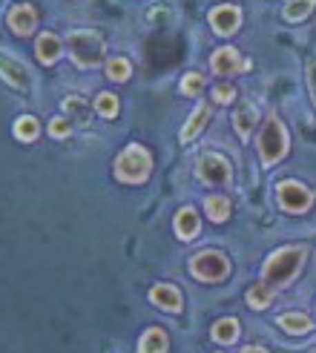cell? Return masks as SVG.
I'll list each match as a JSON object with an SVG mask.
<instances>
[{
  "label": "cell",
  "instance_id": "obj_10",
  "mask_svg": "<svg viewBox=\"0 0 316 353\" xmlns=\"http://www.w3.org/2000/svg\"><path fill=\"white\" fill-rule=\"evenodd\" d=\"M0 78H3L9 86H14V90H29L32 86L29 66L12 55H3V52H0Z\"/></svg>",
  "mask_w": 316,
  "mask_h": 353
},
{
  "label": "cell",
  "instance_id": "obj_5",
  "mask_svg": "<svg viewBox=\"0 0 316 353\" xmlns=\"http://www.w3.org/2000/svg\"><path fill=\"white\" fill-rule=\"evenodd\" d=\"M230 273V261L219 250H201L190 259V276L199 281H221Z\"/></svg>",
  "mask_w": 316,
  "mask_h": 353
},
{
  "label": "cell",
  "instance_id": "obj_33",
  "mask_svg": "<svg viewBox=\"0 0 316 353\" xmlns=\"http://www.w3.org/2000/svg\"><path fill=\"white\" fill-rule=\"evenodd\" d=\"M0 3H3V0H0Z\"/></svg>",
  "mask_w": 316,
  "mask_h": 353
},
{
  "label": "cell",
  "instance_id": "obj_20",
  "mask_svg": "<svg viewBox=\"0 0 316 353\" xmlns=\"http://www.w3.org/2000/svg\"><path fill=\"white\" fill-rule=\"evenodd\" d=\"M239 333H241V327H239V319H233V316H227V319H219V322L213 325V339H216L219 345H233V342L239 339Z\"/></svg>",
  "mask_w": 316,
  "mask_h": 353
},
{
  "label": "cell",
  "instance_id": "obj_13",
  "mask_svg": "<svg viewBox=\"0 0 316 353\" xmlns=\"http://www.w3.org/2000/svg\"><path fill=\"white\" fill-rule=\"evenodd\" d=\"M150 302L155 307L167 310V313H179L181 305H184V299H181V290L175 288V285H167V281H161V285H155L150 290Z\"/></svg>",
  "mask_w": 316,
  "mask_h": 353
},
{
  "label": "cell",
  "instance_id": "obj_16",
  "mask_svg": "<svg viewBox=\"0 0 316 353\" xmlns=\"http://www.w3.org/2000/svg\"><path fill=\"white\" fill-rule=\"evenodd\" d=\"M207 123H210V107H207V103H199V107L190 112L184 130H181V144H190L192 138H199Z\"/></svg>",
  "mask_w": 316,
  "mask_h": 353
},
{
  "label": "cell",
  "instance_id": "obj_2",
  "mask_svg": "<svg viewBox=\"0 0 316 353\" xmlns=\"http://www.w3.org/2000/svg\"><path fill=\"white\" fill-rule=\"evenodd\" d=\"M66 52L72 58L75 66L81 69H95L103 63V55H107V43L95 29H72L66 34Z\"/></svg>",
  "mask_w": 316,
  "mask_h": 353
},
{
  "label": "cell",
  "instance_id": "obj_22",
  "mask_svg": "<svg viewBox=\"0 0 316 353\" xmlns=\"http://www.w3.org/2000/svg\"><path fill=\"white\" fill-rule=\"evenodd\" d=\"M204 213L210 216V221L224 224L227 219H230V201H227L224 196H207L204 199Z\"/></svg>",
  "mask_w": 316,
  "mask_h": 353
},
{
  "label": "cell",
  "instance_id": "obj_30",
  "mask_svg": "<svg viewBox=\"0 0 316 353\" xmlns=\"http://www.w3.org/2000/svg\"><path fill=\"white\" fill-rule=\"evenodd\" d=\"M305 78H308V92H310V101H313V107H316V61H313V58L305 63Z\"/></svg>",
  "mask_w": 316,
  "mask_h": 353
},
{
  "label": "cell",
  "instance_id": "obj_17",
  "mask_svg": "<svg viewBox=\"0 0 316 353\" xmlns=\"http://www.w3.org/2000/svg\"><path fill=\"white\" fill-rule=\"evenodd\" d=\"M63 112H66V118L72 123H78V127H90V121H92L90 103H86L81 95H69L63 101Z\"/></svg>",
  "mask_w": 316,
  "mask_h": 353
},
{
  "label": "cell",
  "instance_id": "obj_4",
  "mask_svg": "<svg viewBox=\"0 0 316 353\" xmlns=\"http://www.w3.org/2000/svg\"><path fill=\"white\" fill-rule=\"evenodd\" d=\"M152 172V155L141 144H130L115 158V179L124 184H144Z\"/></svg>",
  "mask_w": 316,
  "mask_h": 353
},
{
  "label": "cell",
  "instance_id": "obj_1",
  "mask_svg": "<svg viewBox=\"0 0 316 353\" xmlns=\"http://www.w3.org/2000/svg\"><path fill=\"white\" fill-rule=\"evenodd\" d=\"M305 259H308L305 247H279L276 253L268 256L265 268H261V279H265L270 288H285L299 276Z\"/></svg>",
  "mask_w": 316,
  "mask_h": 353
},
{
  "label": "cell",
  "instance_id": "obj_15",
  "mask_svg": "<svg viewBox=\"0 0 316 353\" xmlns=\"http://www.w3.org/2000/svg\"><path fill=\"white\" fill-rule=\"evenodd\" d=\"M201 230V221H199V213L192 207H181L175 213V236L181 241H192Z\"/></svg>",
  "mask_w": 316,
  "mask_h": 353
},
{
  "label": "cell",
  "instance_id": "obj_7",
  "mask_svg": "<svg viewBox=\"0 0 316 353\" xmlns=\"http://www.w3.org/2000/svg\"><path fill=\"white\" fill-rule=\"evenodd\" d=\"M276 199H279V207L285 210V213H305V210H310L313 204V192L299 184V181H282L276 187Z\"/></svg>",
  "mask_w": 316,
  "mask_h": 353
},
{
  "label": "cell",
  "instance_id": "obj_29",
  "mask_svg": "<svg viewBox=\"0 0 316 353\" xmlns=\"http://www.w3.org/2000/svg\"><path fill=\"white\" fill-rule=\"evenodd\" d=\"M213 101L216 103H230V101H236V90L230 83H219L213 90Z\"/></svg>",
  "mask_w": 316,
  "mask_h": 353
},
{
  "label": "cell",
  "instance_id": "obj_28",
  "mask_svg": "<svg viewBox=\"0 0 316 353\" xmlns=\"http://www.w3.org/2000/svg\"><path fill=\"white\" fill-rule=\"evenodd\" d=\"M49 135H52V138H58V141L69 138V135H72V121H69L66 115L52 118V121H49Z\"/></svg>",
  "mask_w": 316,
  "mask_h": 353
},
{
  "label": "cell",
  "instance_id": "obj_21",
  "mask_svg": "<svg viewBox=\"0 0 316 353\" xmlns=\"http://www.w3.org/2000/svg\"><path fill=\"white\" fill-rule=\"evenodd\" d=\"M41 135V123L34 115H21L14 121V138L23 141V144H32V141H38Z\"/></svg>",
  "mask_w": 316,
  "mask_h": 353
},
{
  "label": "cell",
  "instance_id": "obj_23",
  "mask_svg": "<svg viewBox=\"0 0 316 353\" xmlns=\"http://www.w3.org/2000/svg\"><path fill=\"white\" fill-rule=\"evenodd\" d=\"M313 9H316V0H288L285 9H282V17L288 23H299Z\"/></svg>",
  "mask_w": 316,
  "mask_h": 353
},
{
  "label": "cell",
  "instance_id": "obj_19",
  "mask_svg": "<svg viewBox=\"0 0 316 353\" xmlns=\"http://www.w3.org/2000/svg\"><path fill=\"white\" fill-rule=\"evenodd\" d=\"M167 333L161 327H150L141 339H138V353H167Z\"/></svg>",
  "mask_w": 316,
  "mask_h": 353
},
{
  "label": "cell",
  "instance_id": "obj_3",
  "mask_svg": "<svg viewBox=\"0 0 316 353\" xmlns=\"http://www.w3.org/2000/svg\"><path fill=\"white\" fill-rule=\"evenodd\" d=\"M288 144H290V141H288L285 123L279 121L276 115H270L265 123H261V132L256 138V150H259L261 164H265V167L279 164L288 155Z\"/></svg>",
  "mask_w": 316,
  "mask_h": 353
},
{
  "label": "cell",
  "instance_id": "obj_12",
  "mask_svg": "<svg viewBox=\"0 0 316 353\" xmlns=\"http://www.w3.org/2000/svg\"><path fill=\"white\" fill-rule=\"evenodd\" d=\"M63 46H66V43L58 38L55 32H43V34H38V41H34V55H38L41 63L52 66V63H58V61H61Z\"/></svg>",
  "mask_w": 316,
  "mask_h": 353
},
{
  "label": "cell",
  "instance_id": "obj_9",
  "mask_svg": "<svg viewBox=\"0 0 316 353\" xmlns=\"http://www.w3.org/2000/svg\"><path fill=\"white\" fill-rule=\"evenodd\" d=\"M207 21H210V26H213L216 34L227 38V34H236V29L241 26V9L233 6V3H221L216 9H210Z\"/></svg>",
  "mask_w": 316,
  "mask_h": 353
},
{
  "label": "cell",
  "instance_id": "obj_24",
  "mask_svg": "<svg viewBox=\"0 0 316 353\" xmlns=\"http://www.w3.org/2000/svg\"><path fill=\"white\" fill-rule=\"evenodd\" d=\"M273 288L268 285V281H261V285H253L250 290H248V305L253 307V310H265V307H270L273 305Z\"/></svg>",
  "mask_w": 316,
  "mask_h": 353
},
{
  "label": "cell",
  "instance_id": "obj_27",
  "mask_svg": "<svg viewBox=\"0 0 316 353\" xmlns=\"http://www.w3.org/2000/svg\"><path fill=\"white\" fill-rule=\"evenodd\" d=\"M201 90H204V78H201L199 72H187V75L181 78V95H187V98H199Z\"/></svg>",
  "mask_w": 316,
  "mask_h": 353
},
{
  "label": "cell",
  "instance_id": "obj_31",
  "mask_svg": "<svg viewBox=\"0 0 316 353\" xmlns=\"http://www.w3.org/2000/svg\"><path fill=\"white\" fill-rule=\"evenodd\" d=\"M241 353H268V350H265V347H259V345H248Z\"/></svg>",
  "mask_w": 316,
  "mask_h": 353
},
{
  "label": "cell",
  "instance_id": "obj_25",
  "mask_svg": "<svg viewBox=\"0 0 316 353\" xmlns=\"http://www.w3.org/2000/svg\"><path fill=\"white\" fill-rule=\"evenodd\" d=\"M130 75H132V63L127 58H110L107 61V78L110 81L124 83V81H130Z\"/></svg>",
  "mask_w": 316,
  "mask_h": 353
},
{
  "label": "cell",
  "instance_id": "obj_18",
  "mask_svg": "<svg viewBox=\"0 0 316 353\" xmlns=\"http://www.w3.org/2000/svg\"><path fill=\"white\" fill-rule=\"evenodd\" d=\"M276 322L285 333H290V336H305V333L313 330L310 316H305V313H282Z\"/></svg>",
  "mask_w": 316,
  "mask_h": 353
},
{
  "label": "cell",
  "instance_id": "obj_8",
  "mask_svg": "<svg viewBox=\"0 0 316 353\" xmlns=\"http://www.w3.org/2000/svg\"><path fill=\"white\" fill-rule=\"evenodd\" d=\"M210 69L219 75V78H230L236 72H244V69H250V61L239 55V49L233 46H221L216 49L213 55H210Z\"/></svg>",
  "mask_w": 316,
  "mask_h": 353
},
{
  "label": "cell",
  "instance_id": "obj_32",
  "mask_svg": "<svg viewBox=\"0 0 316 353\" xmlns=\"http://www.w3.org/2000/svg\"><path fill=\"white\" fill-rule=\"evenodd\" d=\"M308 353H316V347H313V350H308Z\"/></svg>",
  "mask_w": 316,
  "mask_h": 353
},
{
  "label": "cell",
  "instance_id": "obj_6",
  "mask_svg": "<svg viewBox=\"0 0 316 353\" xmlns=\"http://www.w3.org/2000/svg\"><path fill=\"white\" fill-rule=\"evenodd\" d=\"M196 172H199V179L204 184H213V187H224V184H230V179H233L230 161H227L224 155H219V152H204L199 158V164H196Z\"/></svg>",
  "mask_w": 316,
  "mask_h": 353
},
{
  "label": "cell",
  "instance_id": "obj_26",
  "mask_svg": "<svg viewBox=\"0 0 316 353\" xmlns=\"http://www.w3.org/2000/svg\"><path fill=\"white\" fill-rule=\"evenodd\" d=\"M118 110H121V103H118V98H115L112 92H101V95L95 98V112H98L101 118H115Z\"/></svg>",
  "mask_w": 316,
  "mask_h": 353
},
{
  "label": "cell",
  "instance_id": "obj_11",
  "mask_svg": "<svg viewBox=\"0 0 316 353\" xmlns=\"http://www.w3.org/2000/svg\"><path fill=\"white\" fill-rule=\"evenodd\" d=\"M6 23L17 38H26V34H32L34 26H38V9H34L32 3H17V6H12Z\"/></svg>",
  "mask_w": 316,
  "mask_h": 353
},
{
  "label": "cell",
  "instance_id": "obj_14",
  "mask_svg": "<svg viewBox=\"0 0 316 353\" xmlns=\"http://www.w3.org/2000/svg\"><path fill=\"white\" fill-rule=\"evenodd\" d=\"M256 123H259V110L253 107L250 101H241L236 107V112H233V130H236V135L241 141H248Z\"/></svg>",
  "mask_w": 316,
  "mask_h": 353
}]
</instances>
